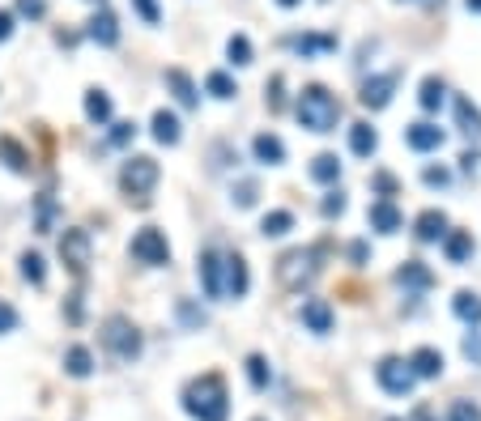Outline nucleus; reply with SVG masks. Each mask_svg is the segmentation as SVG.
<instances>
[{
	"mask_svg": "<svg viewBox=\"0 0 481 421\" xmlns=\"http://www.w3.org/2000/svg\"><path fill=\"white\" fill-rule=\"evenodd\" d=\"M294 115H298V124L307 128V132H332V128L341 124L345 107H341V99L328 90V85L312 81V85H303V90H298Z\"/></svg>",
	"mask_w": 481,
	"mask_h": 421,
	"instance_id": "f257e3e1",
	"label": "nucleus"
},
{
	"mask_svg": "<svg viewBox=\"0 0 481 421\" xmlns=\"http://www.w3.org/2000/svg\"><path fill=\"white\" fill-rule=\"evenodd\" d=\"M184 408H188V417H197V421H226V413H230L226 379L217 370L192 379L184 388Z\"/></svg>",
	"mask_w": 481,
	"mask_h": 421,
	"instance_id": "f03ea898",
	"label": "nucleus"
},
{
	"mask_svg": "<svg viewBox=\"0 0 481 421\" xmlns=\"http://www.w3.org/2000/svg\"><path fill=\"white\" fill-rule=\"evenodd\" d=\"M320 260H324V243L320 247H294V252H285L277 260V285L290 290V294H303L315 277H320Z\"/></svg>",
	"mask_w": 481,
	"mask_h": 421,
	"instance_id": "7ed1b4c3",
	"label": "nucleus"
},
{
	"mask_svg": "<svg viewBox=\"0 0 481 421\" xmlns=\"http://www.w3.org/2000/svg\"><path fill=\"white\" fill-rule=\"evenodd\" d=\"M99 340H102V349L111 353V358H120V362H137L145 349L141 332H137V323L128 320V315H107L99 328Z\"/></svg>",
	"mask_w": 481,
	"mask_h": 421,
	"instance_id": "20e7f679",
	"label": "nucleus"
},
{
	"mask_svg": "<svg viewBox=\"0 0 481 421\" xmlns=\"http://www.w3.org/2000/svg\"><path fill=\"white\" fill-rule=\"evenodd\" d=\"M158 179H162V167H158L149 154L128 158L124 167H120V187H124L128 200H137V205H149V192L158 187Z\"/></svg>",
	"mask_w": 481,
	"mask_h": 421,
	"instance_id": "39448f33",
	"label": "nucleus"
},
{
	"mask_svg": "<svg viewBox=\"0 0 481 421\" xmlns=\"http://www.w3.org/2000/svg\"><path fill=\"white\" fill-rule=\"evenodd\" d=\"M128 252H132L137 264H149V268L170 264V243L158 225H141V230L132 234V243H128Z\"/></svg>",
	"mask_w": 481,
	"mask_h": 421,
	"instance_id": "423d86ee",
	"label": "nucleus"
},
{
	"mask_svg": "<svg viewBox=\"0 0 481 421\" xmlns=\"http://www.w3.org/2000/svg\"><path fill=\"white\" fill-rule=\"evenodd\" d=\"M397 85H400V69L375 72V77H367V81H362V90H358V102H362L367 111H383V107L392 102V94H397Z\"/></svg>",
	"mask_w": 481,
	"mask_h": 421,
	"instance_id": "0eeeda50",
	"label": "nucleus"
},
{
	"mask_svg": "<svg viewBox=\"0 0 481 421\" xmlns=\"http://www.w3.org/2000/svg\"><path fill=\"white\" fill-rule=\"evenodd\" d=\"M375 379H380V388L388 396H409L413 383H418L405 358H380V366H375Z\"/></svg>",
	"mask_w": 481,
	"mask_h": 421,
	"instance_id": "6e6552de",
	"label": "nucleus"
},
{
	"mask_svg": "<svg viewBox=\"0 0 481 421\" xmlns=\"http://www.w3.org/2000/svg\"><path fill=\"white\" fill-rule=\"evenodd\" d=\"M90 255H94V243H90L85 230H64V234H60V260H64L69 273L82 277L85 268H90Z\"/></svg>",
	"mask_w": 481,
	"mask_h": 421,
	"instance_id": "1a4fd4ad",
	"label": "nucleus"
},
{
	"mask_svg": "<svg viewBox=\"0 0 481 421\" xmlns=\"http://www.w3.org/2000/svg\"><path fill=\"white\" fill-rule=\"evenodd\" d=\"M247 290H252V273H247L243 252L222 255V298H243Z\"/></svg>",
	"mask_w": 481,
	"mask_h": 421,
	"instance_id": "9d476101",
	"label": "nucleus"
},
{
	"mask_svg": "<svg viewBox=\"0 0 481 421\" xmlns=\"http://www.w3.org/2000/svg\"><path fill=\"white\" fill-rule=\"evenodd\" d=\"M298 320H303V328H307V332L328 337V332H332V323H337V311H332V302H328V298H307V302H303V311H298Z\"/></svg>",
	"mask_w": 481,
	"mask_h": 421,
	"instance_id": "9b49d317",
	"label": "nucleus"
},
{
	"mask_svg": "<svg viewBox=\"0 0 481 421\" xmlns=\"http://www.w3.org/2000/svg\"><path fill=\"white\" fill-rule=\"evenodd\" d=\"M443 140H447V132L439 124H430V120H418V124L405 128V145L413 154H435V149H443Z\"/></svg>",
	"mask_w": 481,
	"mask_h": 421,
	"instance_id": "f8f14e48",
	"label": "nucleus"
},
{
	"mask_svg": "<svg viewBox=\"0 0 481 421\" xmlns=\"http://www.w3.org/2000/svg\"><path fill=\"white\" fill-rule=\"evenodd\" d=\"M367 225L375 230V234H397L400 225H405V213L397 209V200H370Z\"/></svg>",
	"mask_w": 481,
	"mask_h": 421,
	"instance_id": "ddd939ff",
	"label": "nucleus"
},
{
	"mask_svg": "<svg viewBox=\"0 0 481 421\" xmlns=\"http://www.w3.org/2000/svg\"><path fill=\"white\" fill-rule=\"evenodd\" d=\"M197 277L205 285V298H222V252L217 247H205L197 260Z\"/></svg>",
	"mask_w": 481,
	"mask_h": 421,
	"instance_id": "4468645a",
	"label": "nucleus"
},
{
	"mask_svg": "<svg viewBox=\"0 0 481 421\" xmlns=\"http://www.w3.org/2000/svg\"><path fill=\"white\" fill-rule=\"evenodd\" d=\"M85 34L99 43V47H115V43H120V17H115L111 9H107V5H99V14L90 17Z\"/></svg>",
	"mask_w": 481,
	"mask_h": 421,
	"instance_id": "2eb2a0df",
	"label": "nucleus"
},
{
	"mask_svg": "<svg viewBox=\"0 0 481 421\" xmlns=\"http://www.w3.org/2000/svg\"><path fill=\"white\" fill-rule=\"evenodd\" d=\"M447 234V213L443 209H422L418 222H413V239L418 243H443Z\"/></svg>",
	"mask_w": 481,
	"mask_h": 421,
	"instance_id": "dca6fc26",
	"label": "nucleus"
},
{
	"mask_svg": "<svg viewBox=\"0 0 481 421\" xmlns=\"http://www.w3.org/2000/svg\"><path fill=\"white\" fill-rule=\"evenodd\" d=\"M252 154H255L260 167H282V162H285V140L277 137V132H255Z\"/></svg>",
	"mask_w": 481,
	"mask_h": 421,
	"instance_id": "f3484780",
	"label": "nucleus"
},
{
	"mask_svg": "<svg viewBox=\"0 0 481 421\" xmlns=\"http://www.w3.org/2000/svg\"><path fill=\"white\" fill-rule=\"evenodd\" d=\"M452 111H456V128L465 132V137H473V140H481V107L468 94H456L452 99Z\"/></svg>",
	"mask_w": 481,
	"mask_h": 421,
	"instance_id": "a211bd4d",
	"label": "nucleus"
},
{
	"mask_svg": "<svg viewBox=\"0 0 481 421\" xmlns=\"http://www.w3.org/2000/svg\"><path fill=\"white\" fill-rule=\"evenodd\" d=\"M405 362H409L413 379H439V375H443V353H439V349H430V345L413 349Z\"/></svg>",
	"mask_w": 481,
	"mask_h": 421,
	"instance_id": "6ab92c4d",
	"label": "nucleus"
},
{
	"mask_svg": "<svg viewBox=\"0 0 481 421\" xmlns=\"http://www.w3.org/2000/svg\"><path fill=\"white\" fill-rule=\"evenodd\" d=\"M285 47L307 60V56H320V52H337V34H290Z\"/></svg>",
	"mask_w": 481,
	"mask_h": 421,
	"instance_id": "aec40b11",
	"label": "nucleus"
},
{
	"mask_svg": "<svg viewBox=\"0 0 481 421\" xmlns=\"http://www.w3.org/2000/svg\"><path fill=\"white\" fill-rule=\"evenodd\" d=\"M473 252H477V243H473L468 230H447V234H443V255H447V264H465V260H473Z\"/></svg>",
	"mask_w": 481,
	"mask_h": 421,
	"instance_id": "412c9836",
	"label": "nucleus"
},
{
	"mask_svg": "<svg viewBox=\"0 0 481 421\" xmlns=\"http://www.w3.org/2000/svg\"><path fill=\"white\" fill-rule=\"evenodd\" d=\"M397 285H405V290H418V294H422V290H430V285H435V273H430L422 260H405V264L397 268Z\"/></svg>",
	"mask_w": 481,
	"mask_h": 421,
	"instance_id": "4be33fe9",
	"label": "nucleus"
},
{
	"mask_svg": "<svg viewBox=\"0 0 481 421\" xmlns=\"http://www.w3.org/2000/svg\"><path fill=\"white\" fill-rule=\"evenodd\" d=\"M162 77H167V90L175 94V99H179V107H197V102H200L197 81H192V77H188L184 69H167Z\"/></svg>",
	"mask_w": 481,
	"mask_h": 421,
	"instance_id": "5701e85b",
	"label": "nucleus"
},
{
	"mask_svg": "<svg viewBox=\"0 0 481 421\" xmlns=\"http://www.w3.org/2000/svg\"><path fill=\"white\" fill-rule=\"evenodd\" d=\"M418 102H422V111H426V115H435V111L443 107V102H447V81L430 72V77H426V81L418 85Z\"/></svg>",
	"mask_w": 481,
	"mask_h": 421,
	"instance_id": "b1692460",
	"label": "nucleus"
},
{
	"mask_svg": "<svg viewBox=\"0 0 481 421\" xmlns=\"http://www.w3.org/2000/svg\"><path fill=\"white\" fill-rule=\"evenodd\" d=\"M0 162L14 170V175H26L30 170V149L17 137H0Z\"/></svg>",
	"mask_w": 481,
	"mask_h": 421,
	"instance_id": "393cba45",
	"label": "nucleus"
},
{
	"mask_svg": "<svg viewBox=\"0 0 481 421\" xmlns=\"http://www.w3.org/2000/svg\"><path fill=\"white\" fill-rule=\"evenodd\" d=\"M350 149H354L358 158H370L375 149H380V132L367 124V120H358V124H350Z\"/></svg>",
	"mask_w": 481,
	"mask_h": 421,
	"instance_id": "a878e982",
	"label": "nucleus"
},
{
	"mask_svg": "<svg viewBox=\"0 0 481 421\" xmlns=\"http://www.w3.org/2000/svg\"><path fill=\"white\" fill-rule=\"evenodd\" d=\"M179 137H184V128H179V115L175 111H154V140L158 145H179Z\"/></svg>",
	"mask_w": 481,
	"mask_h": 421,
	"instance_id": "bb28decb",
	"label": "nucleus"
},
{
	"mask_svg": "<svg viewBox=\"0 0 481 421\" xmlns=\"http://www.w3.org/2000/svg\"><path fill=\"white\" fill-rule=\"evenodd\" d=\"M64 370H69L72 379H90L94 375V353L85 349V345H69L64 349Z\"/></svg>",
	"mask_w": 481,
	"mask_h": 421,
	"instance_id": "cd10ccee",
	"label": "nucleus"
},
{
	"mask_svg": "<svg viewBox=\"0 0 481 421\" xmlns=\"http://www.w3.org/2000/svg\"><path fill=\"white\" fill-rule=\"evenodd\" d=\"M85 120H90V124H107V120H111V94L99 90V85L85 90Z\"/></svg>",
	"mask_w": 481,
	"mask_h": 421,
	"instance_id": "c85d7f7f",
	"label": "nucleus"
},
{
	"mask_svg": "<svg viewBox=\"0 0 481 421\" xmlns=\"http://www.w3.org/2000/svg\"><path fill=\"white\" fill-rule=\"evenodd\" d=\"M290 230H294V213L290 209H273L260 217V234H265V239H282Z\"/></svg>",
	"mask_w": 481,
	"mask_h": 421,
	"instance_id": "c756f323",
	"label": "nucleus"
},
{
	"mask_svg": "<svg viewBox=\"0 0 481 421\" xmlns=\"http://www.w3.org/2000/svg\"><path fill=\"white\" fill-rule=\"evenodd\" d=\"M56 196L52 192H39V200H34V230L39 234H52L56 230Z\"/></svg>",
	"mask_w": 481,
	"mask_h": 421,
	"instance_id": "7c9ffc66",
	"label": "nucleus"
},
{
	"mask_svg": "<svg viewBox=\"0 0 481 421\" xmlns=\"http://www.w3.org/2000/svg\"><path fill=\"white\" fill-rule=\"evenodd\" d=\"M307 175H312L315 183H337L341 179V158L337 154H315Z\"/></svg>",
	"mask_w": 481,
	"mask_h": 421,
	"instance_id": "2f4dec72",
	"label": "nucleus"
},
{
	"mask_svg": "<svg viewBox=\"0 0 481 421\" xmlns=\"http://www.w3.org/2000/svg\"><path fill=\"white\" fill-rule=\"evenodd\" d=\"M452 311L468 323V328H477V323H481V298L473 294V290H460V294L452 298Z\"/></svg>",
	"mask_w": 481,
	"mask_h": 421,
	"instance_id": "473e14b6",
	"label": "nucleus"
},
{
	"mask_svg": "<svg viewBox=\"0 0 481 421\" xmlns=\"http://www.w3.org/2000/svg\"><path fill=\"white\" fill-rule=\"evenodd\" d=\"M205 94H213V99H235V94H239V85H235V77H230V72H209V77H205Z\"/></svg>",
	"mask_w": 481,
	"mask_h": 421,
	"instance_id": "72a5a7b5",
	"label": "nucleus"
},
{
	"mask_svg": "<svg viewBox=\"0 0 481 421\" xmlns=\"http://www.w3.org/2000/svg\"><path fill=\"white\" fill-rule=\"evenodd\" d=\"M226 56H230V64H252L255 60V52H252V39H247V34H230L226 39Z\"/></svg>",
	"mask_w": 481,
	"mask_h": 421,
	"instance_id": "f704fd0d",
	"label": "nucleus"
},
{
	"mask_svg": "<svg viewBox=\"0 0 481 421\" xmlns=\"http://www.w3.org/2000/svg\"><path fill=\"white\" fill-rule=\"evenodd\" d=\"M370 192H375L380 200H392L400 192V179L392 175V170H375V175H370Z\"/></svg>",
	"mask_w": 481,
	"mask_h": 421,
	"instance_id": "c9c22d12",
	"label": "nucleus"
},
{
	"mask_svg": "<svg viewBox=\"0 0 481 421\" xmlns=\"http://www.w3.org/2000/svg\"><path fill=\"white\" fill-rule=\"evenodd\" d=\"M247 379H252L255 392H265V388L273 383V370H269V362H265L260 353H252V358H247Z\"/></svg>",
	"mask_w": 481,
	"mask_h": 421,
	"instance_id": "e433bc0d",
	"label": "nucleus"
},
{
	"mask_svg": "<svg viewBox=\"0 0 481 421\" xmlns=\"http://www.w3.org/2000/svg\"><path fill=\"white\" fill-rule=\"evenodd\" d=\"M22 277H26L30 285H43V281H47V264H43L39 252H22Z\"/></svg>",
	"mask_w": 481,
	"mask_h": 421,
	"instance_id": "4c0bfd02",
	"label": "nucleus"
},
{
	"mask_svg": "<svg viewBox=\"0 0 481 421\" xmlns=\"http://www.w3.org/2000/svg\"><path fill=\"white\" fill-rule=\"evenodd\" d=\"M282 90H285V77H282V72H273L269 81H265V102H269V111H282V107H285Z\"/></svg>",
	"mask_w": 481,
	"mask_h": 421,
	"instance_id": "58836bf2",
	"label": "nucleus"
},
{
	"mask_svg": "<svg viewBox=\"0 0 481 421\" xmlns=\"http://www.w3.org/2000/svg\"><path fill=\"white\" fill-rule=\"evenodd\" d=\"M179 320L188 323V328H205V320H209V315H205V307H197V302H192V298H179Z\"/></svg>",
	"mask_w": 481,
	"mask_h": 421,
	"instance_id": "ea45409f",
	"label": "nucleus"
},
{
	"mask_svg": "<svg viewBox=\"0 0 481 421\" xmlns=\"http://www.w3.org/2000/svg\"><path fill=\"white\" fill-rule=\"evenodd\" d=\"M345 209H350V200H345V192H341V187H332V192L320 200V213H324V217H341Z\"/></svg>",
	"mask_w": 481,
	"mask_h": 421,
	"instance_id": "a19ab883",
	"label": "nucleus"
},
{
	"mask_svg": "<svg viewBox=\"0 0 481 421\" xmlns=\"http://www.w3.org/2000/svg\"><path fill=\"white\" fill-rule=\"evenodd\" d=\"M255 196H260V187H255L252 179L235 183V205H239V209H252V205H255Z\"/></svg>",
	"mask_w": 481,
	"mask_h": 421,
	"instance_id": "79ce46f5",
	"label": "nucleus"
},
{
	"mask_svg": "<svg viewBox=\"0 0 481 421\" xmlns=\"http://www.w3.org/2000/svg\"><path fill=\"white\" fill-rule=\"evenodd\" d=\"M447 421H481V408L473 405V400H456L452 413H447Z\"/></svg>",
	"mask_w": 481,
	"mask_h": 421,
	"instance_id": "37998d69",
	"label": "nucleus"
},
{
	"mask_svg": "<svg viewBox=\"0 0 481 421\" xmlns=\"http://www.w3.org/2000/svg\"><path fill=\"white\" fill-rule=\"evenodd\" d=\"M17 323H22L17 307H14V302H5V298H0V337H5V332H14Z\"/></svg>",
	"mask_w": 481,
	"mask_h": 421,
	"instance_id": "c03bdc74",
	"label": "nucleus"
},
{
	"mask_svg": "<svg viewBox=\"0 0 481 421\" xmlns=\"http://www.w3.org/2000/svg\"><path fill=\"white\" fill-rule=\"evenodd\" d=\"M422 183H426V187H447V183H452V170H447V167H426Z\"/></svg>",
	"mask_w": 481,
	"mask_h": 421,
	"instance_id": "a18cd8bd",
	"label": "nucleus"
},
{
	"mask_svg": "<svg viewBox=\"0 0 481 421\" xmlns=\"http://www.w3.org/2000/svg\"><path fill=\"white\" fill-rule=\"evenodd\" d=\"M460 349H465V358L473 366H481V332H477V328H473V332H465V345H460Z\"/></svg>",
	"mask_w": 481,
	"mask_h": 421,
	"instance_id": "49530a36",
	"label": "nucleus"
},
{
	"mask_svg": "<svg viewBox=\"0 0 481 421\" xmlns=\"http://www.w3.org/2000/svg\"><path fill=\"white\" fill-rule=\"evenodd\" d=\"M132 137H137V124H132V120H120V124H111V145H128Z\"/></svg>",
	"mask_w": 481,
	"mask_h": 421,
	"instance_id": "de8ad7c7",
	"label": "nucleus"
},
{
	"mask_svg": "<svg viewBox=\"0 0 481 421\" xmlns=\"http://www.w3.org/2000/svg\"><path fill=\"white\" fill-rule=\"evenodd\" d=\"M17 14L30 17V22H39V17L47 14V0H17Z\"/></svg>",
	"mask_w": 481,
	"mask_h": 421,
	"instance_id": "09e8293b",
	"label": "nucleus"
},
{
	"mask_svg": "<svg viewBox=\"0 0 481 421\" xmlns=\"http://www.w3.org/2000/svg\"><path fill=\"white\" fill-rule=\"evenodd\" d=\"M132 9H137L149 26H158V22H162V14H158V0H132Z\"/></svg>",
	"mask_w": 481,
	"mask_h": 421,
	"instance_id": "8fccbe9b",
	"label": "nucleus"
},
{
	"mask_svg": "<svg viewBox=\"0 0 481 421\" xmlns=\"http://www.w3.org/2000/svg\"><path fill=\"white\" fill-rule=\"evenodd\" d=\"M477 167H481V149H465V154H460V170H465V175H477Z\"/></svg>",
	"mask_w": 481,
	"mask_h": 421,
	"instance_id": "3c124183",
	"label": "nucleus"
},
{
	"mask_svg": "<svg viewBox=\"0 0 481 421\" xmlns=\"http://www.w3.org/2000/svg\"><path fill=\"white\" fill-rule=\"evenodd\" d=\"M367 255H370V243L367 239H354V243H350V260H354V264H367Z\"/></svg>",
	"mask_w": 481,
	"mask_h": 421,
	"instance_id": "603ef678",
	"label": "nucleus"
},
{
	"mask_svg": "<svg viewBox=\"0 0 481 421\" xmlns=\"http://www.w3.org/2000/svg\"><path fill=\"white\" fill-rule=\"evenodd\" d=\"M14 39V14L9 9H0V43Z\"/></svg>",
	"mask_w": 481,
	"mask_h": 421,
	"instance_id": "864d4df0",
	"label": "nucleus"
},
{
	"mask_svg": "<svg viewBox=\"0 0 481 421\" xmlns=\"http://www.w3.org/2000/svg\"><path fill=\"white\" fill-rule=\"evenodd\" d=\"M77 320H82V294L69 298V323H77Z\"/></svg>",
	"mask_w": 481,
	"mask_h": 421,
	"instance_id": "5fc2aeb1",
	"label": "nucleus"
},
{
	"mask_svg": "<svg viewBox=\"0 0 481 421\" xmlns=\"http://www.w3.org/2000/svg\"><path fill=\"white\" fill-rule=\"evenodd\" d=\"M465 9L468 14H481V0H465Z\"/></svg>",
	"mask_w": 481,
	"mask_h": 421,
	"instance_id": "6e6d98bb",
	"label": "nucleus"
},
{
	"mask_svg": "<svg viewBox=\"0 0 481 421\" xmlns=\"http://www.w3.org/2000/svg\"><path fill=\"white\" fill-rule=\"evenodd\" d=\"M277 5H282V9H294V5H303V0H277Z\"/></svg>",
	"mask_w": 481,
	"mask_h": 421,
	"instance_id": "4d7b16f0",
	"label": "nucleus"
},
{
	"mask_svg": "<svg viewBox=\"0 0 481 421\" xmlns=\"http://www.w3.org/2000/svg\"><path fill=\"white\" fill-rule=\"evenodd\" d=\"M94 5H107V0H94Z\"/></svg>",
	"mask_w": 481,
	"mask_h": 421,
	"instance_id": "13d9d810",
	"label": "nucleus"
},
{
	"mask_svg": "<svg viewBox=\"0 0 481 421\" xmlns=\"http://www.w3.org/2000/svg\"><path fill=\"white\" fill-rule=\"evenodd\" d=\"M392 421H397V417H392Z\"/></svg>",
	"mask_w": 481,
	"mask_h": 421,
	"instance_id": "bf43d9fd",
	"label": "nucleus"
}]
</instances>
